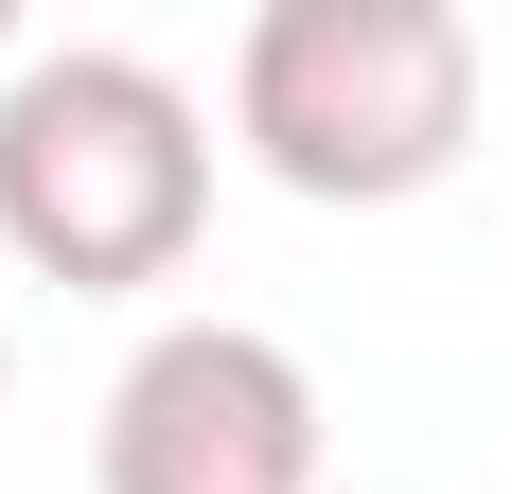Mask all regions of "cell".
<instances>
[{"instance_id":"obj_2","label":"cell","mask_w":512,"mask_h":494,"mask_svg":"<svg viewBox=\"0 0 512 494\" xmlns=\"http://www.w3.org/2000/svg\"><path fill=\"white\" fill-rule=\"evenodd\" d=\"M230 142L318 212H407L477 142V18L460 0H265L230 53Z\"/></svg>"},{"instance_id":"obj_1","label":"cell","mask_w":512,"mask_h":494,"mask_svg":"<svg viewBox=\"0 0 512 494\" xmlns=\"http://www.w3.org/2000/svg\"><path fill=\"white\" fill-rule=\"evenodd\" d=\"M195 230H212V124L159 53L71 36L0 71V247L36 283H71V300L177 283Z\"/></svg>"},{"instance_id":"obj_3","label":"cell","mask_w":512,"mask_h":494,"mask_svg":"<svg viewBox=\"0 0 512 494\" xmlns=\"http://www.w3.org/2000/svg\"><path fill=\"white\" fill-rule=\"evenodd\" d=\"M106 494H318V371L248 318H177L106 389Z\"/></svg>"}]
</instances>
